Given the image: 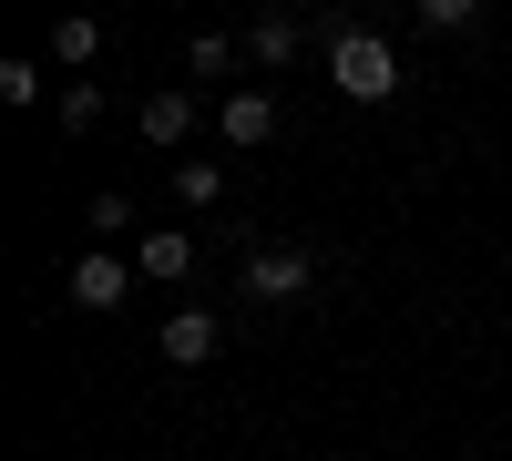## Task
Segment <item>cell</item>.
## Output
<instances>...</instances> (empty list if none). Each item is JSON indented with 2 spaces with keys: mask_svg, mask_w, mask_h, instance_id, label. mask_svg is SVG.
Segmentation results:
<instances>
[{
  "mask_svg": "<svg viewBox=\"0 0 512 461\" xmlns=\"http://www.w3.org/2000/svg\"><path fill=\"white\" fill-rule=\"evenodd\" d=\"M216 123H226V144H236V154L277 144V93H256V82H236V93L216 103Z\"/></svg>",
  "mask_w": 512,
  "mask_h": 461,
  "instance_id": "cell-4",
  "label": "cell"
},
{
  "mask_svg": "<svg viewBox=\"0 0 512 461\" xmlns=\"http://www.w3.org/2000/svg\"><path fill=\"white\" fill-rule=\"evenodd\" d=\"M175 195L185 205H226V175H216V164H175Z\"/></svg>",
  "mask_w": 512,
  "mask_h": 461,
  "instance_id": "cell-12",
  "label": "cell"
},
{
  "mask_svg": "<svg viewBox=\"0 0 512 461\" xmlns=\"http://www.w3.org/2000/svg\"><path fill=\"white\" fill-rule=\"evenodd\" d=\"M123 287H134V257H113V246H82L72 257V308H123Z\"/></svg>",
  "mask_w": 512,
  "mask_h": 461,
  "instance_id": "cell-3",
  "label": "cell"
},
{
  "mask_svg": "<svg viewBox=\"0 0 512 461\" xmlns=\"http://www.w3.org/2000/svg\"><path fill=\"white\" fill-rule=\"evenodd\" d=\"M123 226H134V195L103 185V195H93V236H123Z\"/></svg>",
  "mask_w": 512,
  "mask_h": 461,
  "instance_id": "cell-15",
  "label": "cell"
},
{
  "mask_svg": "<svg viewBox=\"0 0 512 461\" xmlns=\"http://www.w3.org/2000/svg\"><path fill=\"white\" fill-rule=\"evenodd\" d=\"M308 287H318V257H308V246H256V257H246V298L287 308V298H308Z\"/></svg>",
  "mask_w": 512,
  "mask_h": 461,
  "instance_id": "cell-2",
  "label": "cell"
},
{
  "mask_svg": "<svg viewBox=\"0 0 512 461\" xmlns=\"http://www.w3.org/2000/svg\"><path fill=\"white\" fill-rule=\"evenodd\" d=\"M216 349H226V318L216 308H175V318H164V359H175V369H205Z\"/></svg>",
  "mask_w": 512,
  "mask_h": 461,
  "instance_id": "cell-5",
  "label": "cell"
},
{
  "mask_svg": "<svg viewBox=\"0 0 512 461\" xmlns=\"http://www.w3.org/2000/svg\"><path fill=\"white\" fill-rule=\"evenodd\" d=\"M0 103H41V62H0Z\"/></svg>",
  "mask_w": 512,
  "mask_h": 461,
  "instance_id": "cell-14",
  "label": "cell"
},
{
  "mask_svg": "<svg viewBox=\"0 0 512 461\" xmlns=\"http://www.w3.org/2000/svg\"><path fill=\"white\" fill-rule=\"evenodd\" d=\"M318 52H328V82H338L349 103H390V93H400V52H390V31H369V21H328Z\"/></svg>",
  "mask_w": 512,
  "mask_h": 461,
  "instance_id": "cell-1",
  "label": "cell"
},
{
  "mask_svg": "<svg viewBox=\"0 0 512 461\" xmlns=\"http://www.w3.org/2000/svg\"><path fill=\"white\" fill-rule=\"evenodd\" d=\"M185 72H195V82H226V72H236V41H226V31H195V41H185ZM226 93H236V82H226Z\"/></svg>",
  "mask_w": 512,
  "mask_h": 461,
  "instance_id": "cell-9",
  "label": "cell"
},
{
  "mask_svg": "<svg viewBox=\"0 0 512 461\" xmlns=\"http://www.w3.org/2000/svg\"><path fill=\"white\" fill-rule=\"evenodd\" d=\"M134 257H144V277H164V287H175V277H195V236H185V226H154Z\"/></svg>",
  "mask_w": 512,
  "mask_h": 461,
  "instance_id": "cell-7",
  "label": "cell"
},
{
  "mask_svg": "<svg viewBox=\"0 0 512 461\" xmlns=\"http://www.w3.org/2000/svg\"><path fill=\"white\" fill-rule=\"evenodd\" d=\"M93 113H103L93 82H62V134H93Z\"/></svg>",
  "mask_w": 512,
  "mask_h": 461,
  "instance_id": "cell-13",
  "label": "cell"
},
{
  "mask_svg": "<svg viewBox=\"0 0 512 461\" xmlns=\"http://www.w3.org/2000/svg\"><path fill=\"white\" fill-rule=\"evenodd\" d=\"M195 134V93H144V144H185Z\"/></svg>",
  "mask_w": 512,
  "mask_h": 461,
  "instance_id": "cell-8",
  "label": "cell"
},
{
  "mask_svg": "<svg viewBox=\"0 0 512 461\" xmlns=\"http://www.w3.org/2000/svg\"><path fill=\"white\" fill-rule=\"evenodd\" d=\"M93 52H103V21H82V11H72V21H52V62H62V72H82Z\"/></svg>",
  "mask_w": 512,
  "mask_h": 461,
  "instance_id": "cell-10",
  "label": "cell"
},
{
  "mask_svg": "<svg viewBox=\"0 0 512 461\" xmlns=\"http://www.w3.org/2000/svg\"><path fill=\"white\" fill-rule=\"evenodd\" d=\"M420 31H482V0H420Z\"/></svg>",
  "mask_w": 512,
  "mask_h": 461,
  "instance_id": "cell-11",
  "label": "cell"
},
{
  "mask_svg": "<svg viewBox=\"0 0 512 461\" xmlns=\"http://www.w3.org/2000/svg\"><path fill=\"white\" fill-rule=\"evenodd\" d=\"M297 41H308V31H297V11H267V21L246 31V62H256V72H287V62H297Z\"/></svg>",
  "mask_w": 512,
  "mask_h": 461,
  "instance_id": "cell-6",
  "label": "cell"
}]
</instances>
